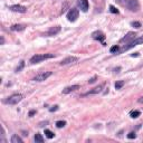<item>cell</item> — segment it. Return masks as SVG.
Here are the masks:
<instances>
[{
    "instance_id": "9",
    "label": "cell",
    "mask_w": 143,
    "mask_h": 143,
    "mask_svg": "<svg viewBox=\"0 0 143 143\" xmlns=\"http://www.w3.org/2000/svg\"><path fill=\"white\" fill-rule=\"evenodd\" d=\"M135 36H136L135 32H127L124 37L121 39V42H130V41H132L134 38H136Z\"/></svg>"
},
{
    "instance_id": "5",
    "label": "cell",
    "mask_w": 143,
    "mask_h": 143,
    "mask_svg": "<svg viewBox=\"0 0 143 143\" xmlns=\"http://www.w3.org/2000/svg\"><path fill=\"white\" fill-rule=\"evenodd\" d=\"M51 72H42V73H40V74L36 75V76L32 78V81L34 82H42V81H46L49 76H51Z\"/></svg>"
},
{
    "instance_id": "19",
    "label": "cell",
    "mask_w": 143,
    "mask_h": 143,
    "mask_svg": "<svg viewBox=\"0 0 143 143\" xmlns=\"http://www.w3.org/2000/svg\"><path fill=\"white\" fill-rule=\"evenodd\" d=\"M123 85H124V81H117V82L115 83V88H116V90H121V88L123 87Z\"/></svg>"
},
{
    "instance_id": "25",
    "label": "cell",
    "mask_w": 143,
    "mask_h": 143,
    "mask_svg": "<svg viewBox=\"0 0 143 143\" xmlns=\"http://www.w3.org/2000/svg\"><path fill=\"white\" fill-rule=\"evenodd\" d=\"M110 11H111L112 13H119V10H117L114 6H110Z\"/></svg>"
},
{
    "instance_id": "15",
    "label": "cell",
    "mask_w": 143,
    "mask_h": 143,
    "mask_svg": "<svg viewBox=\"0 0 143 143\" xmlns=\"http://www.w3.org/2000/svg\"><path fill=\"white\" fill-rule=\"evenodd\" d=\"M11 143H22V139L19 136L18 134H13L11 136Z\"/></svg>"
},
{
    "instance_id": "22",
    "label": "cell",
    "mask_w": 143,
    "mask_h": 143,
    "mask_svg": "<svg viewBox=\"0 0 143 143\" xmlns=\"http://www.w3.org/2000/svg\"><path fill=\"white\" fill-rule=\"evenodd\" d=\"M24 66H25V61H20V64H19V66L16 68V73H18V72H20L21 69L24 68Z\"/></svg>"
},
{
    "instance_id": "27",
    "label": "cell",
    "mask_w": 143,
    "mask_h": 143,
    "mask_svg": "<svg viewBox=\"0 0 143 143\" xmlns=\"http://www.w3.org/2000/svg\"><path fill=\"white\" fill-rule=\"evenodd\" d=\"M57 110H58V105H55V106H53L51 109H49V111L54 112V111H57Z\"/></svg>"
},
{
    "instance_id": "26",
    "label": "cell",
    "mask_w": 143,
    "mask_h": 143,
    "mask_svg": "<svg viewBox=\"0 0 143 143\" xmlns=\"http://www.w3.org/2000/svg\"><path fill=\"white\" fill-rule=\"evenodd\" d=\"M127 138L129 139H135L136 138V134H135L134 132H130L129 134H127Z\"/></svg>"
},
{
    "instance_id": "10",
    "label": "cell",
    "mask_w": 143,
    "mask_h": 143,
    "mask_svg": "<svg viewBox=\"0 0 143 143\" xmlns=\"http://www.w3.org/2000/svg\"><path fill=\"white\" fill-rule=\"evenodd\" d=\"M103 86L104 85L102 84V85H98L97 87H95V88H93V90H91V91H88L87 93H85V94H83V96H87V95H92V94H98V93H101L102 92V88H103Z\"/></svg>"
},
{
    "instance_id": "7",
    "label": "cell",
    "mask_w": 143,
    "mask_h": 143,
    "mask_svg": "<svg viewBox=\"0 0 143 143\" xmlns=\"http://www.w3.org/2000/svg\"><path fill=\"white\" fill-rule=\"evenodd\" d=\"M9 9H10L11 11H15V12H21V13H25L27 11L26 7L20 6V5H13V6H11Z\"/></svg>"
},
{
    "instance_id": "21",
    "label": "cell",
    "mask_w": 143,
    "mask_h": 143,
    "mask_svg": "<svg viewBox=\"0 0 143 143\" xmlns=\"http://www.w3.org/2000/svg\"><path fill=\"white\" fill-rule=\"evenodd\" d=\"M65 125H66V122H65V121H57V122H56V126L59 127V129H61V127H64Z\"/></svg>"
},
{
    "instance_id": "30",
    "label": "cell",
    "mask_w": 143,
    "mask_h": 143,
    "mask_svg": "<svg viewBox=\"0 0 143 143\" xmlns=\"http://www.w3.org/2000/svg\"><path fill=\"white\" fill-rule=\"evenodd\" d=\"M131 56H132V57H138V56H139V53H134V54H132Z\"/></svg>"
},
{
    "instance_id": "28",
    "label": "cell",
    "mask_w": 143,
    "mask_h": 143,
    "mask_svg": "<svg viewBox=\"0 0 143 143\" xmlns=\"http://www.w3.org/2000/svg\"><path fill=\"white\" fill-rule=\"evenodd\" d=\"M96 78H97V77H96V76H94L93 78H91V80L88 81V83H90V84H93V83H94V82L96 81Z\"/></svg>"
},
{
    "instance_id": "29",
    "label": "cell",
    "mask_w": 143,
    "mask_h": 143,
    "mask_svg": "<svg viewBox=\"0 0 143 143\" xmlns=\"http://www.w3.org/2000/svg\"><path fill=\"white\" fill-rule=\"evenodd\" d=\"M35 113H36V111H35V110H32V111H30V112H29V116H32V115H34Z\"/></svg>"
},
{
    "instance_id": "4",
    "label": "cell",
    "mask_w": 143,
    "mask_h": 143,
    "mask_svg": "<svg viewBox=\"0 0 143 143\" xmlns=\"http://www.w3.org/2000/svg\"><path fill=\"white\" fill-rule=\"evenodd\" d=\"M141 44H143V37L134 38V39H133L132 41H130V42H129V44H127L126 46H124V47H123L122 51H129V49H131V48L135 47V46L141 45Z\"/></svg>"
},
{
    "instance_id": "8",
    "label": "cell",
    "mask_w": 143,
    "mask_h": 143,
    "mask_svg": "<svg viewBox=\"0 0 143 143\" xmlns=\"http://www.w3.org/2000/svg\"><path fill=\"white\" fill-rule=\"evenodd\" d=\"M77 61H78V58H77V57H74V56H69V57H66V58H64L59 64H61V66H63V65H67V64L76 63Z\"/></svg>"
},
{
    "instance_id": "3",
    "label": "cell",
    "mask_w": 143,
    "mask_h": 143,
    "mask_svg": "<svg viewBox=\"0 0 143 143\" xmlns=\"http://www.w3.org/2000/svg\"><path fill=\"white\" fill-rule=\"evenodd\" d=\"M123 5L126 7L129 10L131 11H139V9H140V3H139L138 0H125L124 2H123Z\"/></svg>"
},
{
    "instance_id": "2",
    "label": "cell",
    "mask_w": 143,
    "mask_h": 143,
    "mask_svg": "<svg viewBox=\"0 0 143 143\" xmlns=\"http://www.w3.org/2000/svg\"><path fill=\"white\" fill-rule=\"evenodd\" d=\"M21 100H22V95H21V94H12V95H10L9 97L6 98L5 101H3V103L9 104V105H16V104H18Z\"/></svg>"
},
{
    "instance_id": "32",
    "label": "cell",
    "mask_w": 143,
    "mask_h": 143,
    "mask_svg": "<svg viewBox=\"0 0 143 143\" xmlns=\"http://www.w3.org/2000/svg\"><path fill=\"white\" fill-rule=\"evenodd\" d=\"M3 41H5V39H3V37H1V45L3 44Z\"/></svg>"
},
{
    "instance_id": "13",
    "label": "cell",
    "mask_w": 143,
    "mask_h": 143,
    "mask_svg": "<svg viewBox=\"0 0 143 143\" xmlns=\"http://www.w3.org/2000/svg\"><path fill=\"white\" fill-rule=\"evenodd\" d=\"M81 86L80 85H72V86H67L63 90V94H68V93L73 92V91H76V90H80Z\"/></svg>"
},
{
    "instance_id": "17",
    "label": "cell",
    "mask_w": 143,
    "mask_h": 143,
    "mask_svg": "<svg viewBox=\"0 0 143 143\" xmlns=\"http://www.w3.org/2000/svg\"><path fill=\"white\" fill-rule=\"evenodd\" d=\"M35 141H36V143H42L44 142V138H42V135L39 134V133H37V134L35 135Z\"/></svg>"
},
{
    "instance_id": "24",
    "label": "cell",
    "mask_w": 143,
    "mask_h": 143,
    "mask_svg": "<svg viewBox=\"0 0 143 143\" xmlns=\"http://www.w3.org/2000/svg\"><path fill=\"white\" fill-rule=\"evenodd\" d=\"M119 51H120L119 46H113V47H111V49H110V51H111V53H117Z\"/></svg>"
},
{
    "instance_id": "16",
    "label": "cell",
    "mask_w": 143,
    "mask_h": 143,
    "mask_svg": "<svg viewBox=\"0 0 143 143\" xmlns=\"http://www.w3.org/2000/svg\"><path fill=\"white\" fill-rule=\"evenodd\" d=\"M10 29L13 30V31H20V30L25 29V26L24 25H12V26L10 27Z\"/></svg>"
},
{
    "instance_id": "18",
    "label": "cell",
    "mask_w": 143,
    "mask_h": 143,
    "mask_svg": "<svg viewBox=\"0 0 143 143\" xmlns=\"http://www.w3.org/2000/svg\"><path fill=\"white\" fill-rule=\"evenodd\" d=\"M140 115H141L140 111H136V110H135V111H132L130 113V116L132 117V119H136V117H139Z\"/></svg>"
},
{
    "instance_id": "20",
    "label": "cell",
    "mask_w": 143,
    "mask_h": 143,
    "mask_svg": "<svg viewBox=\"0 0 143 143\" xmlns=\"http://www.w3.org/2000/svg\"><path fill=\"white\" fill-rule=\"evenodd\" d=\"M45 134H46V136H47L48 139H53L54 135H55L51 130H45Z\"/></svg>"
},
{
    "instance_id": "23",
    "label": "cell",
    "mask_w": 143,
    "mask_h": 143,
    "mask_svg": "<svg viewBox=\"0 0 143 143\" xmlns=\"http://www.w3.org/2000/svg\"><path fill=\"white\" fill-rule=\"evenodd\" d=\"M131 25H132L134 28H140V27H141V22H139V21H132V22H131Z\"/></svg>"
},
{
    "instance_id": "1",
    "label": "cell",
    "mask_w": 143,
    "mask_h": 143,
    "mask_svg": "<svg viewBox=\"0 0 143 143\" xmlns=\"http://www.w3.org/2000/svg\"><path fill=\"white\" fill-rule=\"evenodd\" d=\"M55 57L54 54H41V55H35L30 58V64H37L40 63L41 61H45V59H49Z\"/></svg>"
},
{
    "instance_id": "14",
    "label": "cell",
    "mask_w": 143,
    "mask_h": 143,
    "mask_svg": "<svg viewBox=\"0 0 143 143\" xmlns=\"http://www.w3.org/2000/svg\"><path fill=\"white\" fill-rule=\"evenodd\" d=\"M93 38L94 39H96V40H100V41H103L104 39H105V36H104V34L103 32H101V31H95V32H93Z\"/></svg>"
},
{
    "instance_id": "11",
    "label": "cell",
    "mask_w": 143,
    "mask_h": 143,
    "mask_svg": "<svg viewBox=\"0 0 143 143\" xmlns=\"http://www.w3.org/2000/svg\"><path fill=\"white\" fill-rule=\"evenodd\" d=\"M78 6H80L81 10L84 11V12H86V11L88 10V7H90L87 0H80V1H78Z\"/></svg>"
},
{
    "instance_id": "6",
    "label": "cell",
    "mask_w": 143,
    "mask_h": 143,
    "mask_svg": "<svg viewBox=\"0 0 143 143\" xmlns=\"http://www.w3.org/2000/svg\"><path fill=\"white\" fill-rule=\"evenodd\" d=\"M78 15H80V12H78V9L72 8L71 10L68 11V13H67V19H68L69 21H72V22H74V21L77 20V18H78Z\"/></svg>"
},
{
    "instance_id": "31",
    "label": "cell",
    "mask_w": 143,
    "mask_h": 143,
    "mask_svg": "<svg viewBox=\"0 0 143 143\" xmlns=\"http://www.w3.org/2000/svg\"><path fill=\"white\" fill-rule=\"evenodd\" d=\"M139 103H143V96L140 98V100H139Z\"/></svg>"
},
{
    "instance_id": "12",
    "label": "cell",
    "mask_w": 143,
    "mask_h": 143,
    "mask_svg": "<svg viewBox=\"0 0 143 143\" xmlns=\"http://www.w3.org/2000/svg\"><path fill=\"white\" fill-rule=\"evenodd\" d=\"M61 31V26H55V27H51V29L47 31V36H55V35H57L58 32Z\"/></svg>"
}]
</instances>
